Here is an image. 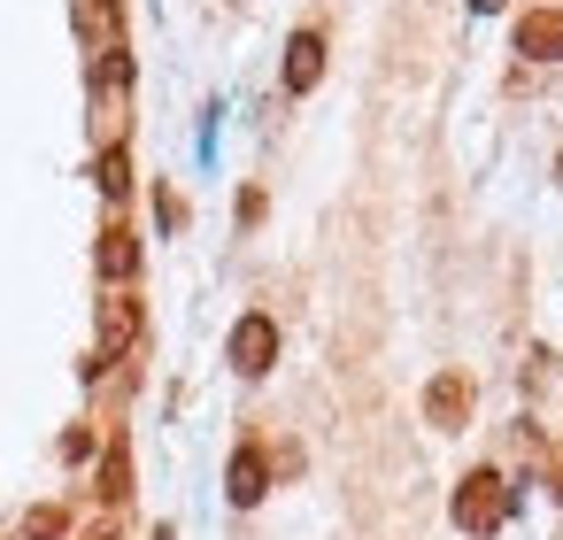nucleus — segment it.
<instances>
[{"label":"nucleus","mask_w":563,"mask_h":540,"mask_svg":"<svg viewBox=\"0 0 563 540\" xmlns=\"http://www.w3.org/2000/svg\"><path fill=\"white\" fill-rule=\"evenodd\" d=\"M509 509H517V494H509L501 471H471V478L455 486V525H463V532H501Z\"/></svg>","instance_id":"obj_1"},{"label":"nucleus","mask_w":563,"mask_h":540,"mask_svg":"<svg viewBox=\"0 0 563 540\" xmlns=\"http://www.w3.org/2000/svg\"><path fill=\"white\" fill-rule=\"evenodd\" d=\"M271 363H278V324H271V317H240V324H232V371L263 378Z\"/></svg>","instance_id":"obj_2"},{"label":"nucleus","mask_w":563,"mask_h":540,"mask_svg":"<svg viewBox=\"0 0 563 540\" xmlns=\"http://www.w3.org/2000/svg\"><path fill=\"white\" fill-rule=\"evenodd\" d=\"M132 332H140V309L132 301H101V348H93V363H86V378H101L124 348H132Z\"/></svg>","instance_id":"obj_3"},{"label":"nucleus","mask_w":563,"mask_h":540,"mask_svg":"<svg viewBox=\"0 0 563 540\" xmlns=\"http://www.w3.org/2000/svg\"><path fill=\"white\" fill-rule=\"evenodd\" d=\"M517 55L555 63V55H563V9H532V16H517Z\"/></svg>","instance_id":"obj_4"},{"label":"nucleus","mask_w":563,"mask_h":540,"mask_svg":"<svg viewBox=\"0 0 563 540\" xmlns=\"http://www.w3.org/2000/svg\"><path fill=\"white\" fill-rule=\"evenodd\" d=\"M424 417H432L440 432H455V425L471 417V386H463L455 371H448V378H432V386H424Z\"/></svg>","instance_id":"obj_5"},{"label":"nucleus","mask_w":563,"mask_h":540,"mask_svg":"<svg viewBox=\"0 0 563 540\" xmlns=\"http://www.w3.org/2000/svg\"><path fill=\"white\" fill-rule=\"evenodd\" d=\"M324 78V40L317 32H294V47H286V93H309Z\"/></svg>","instance_id":"obj_6"},{"label":"nucleus","mask_w":563,"mask_h":540,"mask_svg":"<svg viewBox=\"0 0 563 540\" xmlns=\"http://www.w3.org/2000/svg\"><path fill=\"white\" fill-rule=\"evenodd\" d=\"M263 486H271V463H263V448H240V455H232V478H224V494L247 509V502H263Z\"/></svg>","instance_id":"obj_7"},{"label":"nucleus","mask_w":563,"mask_h":540,"mask_svg":"<svg viewBox=\"0 0 563 540\" xmlns=\"http://www.w3.org/2000/svg\"><path fill=\"white\" fill-rule=\"evenodd\" d=\"M132 271H140V240H132L124 224H109V232H101V278H109V286H124Z\"/></svg>","instance_id":"obj_8"},{"label":"nucleus","mask_w":563,"mask_h":540,"mask_svg":"<svg viewBox=\"0 0 563 540\" xmlns=\"http://www.w3.org/2000/svg\"><path fill=\"white\" fill-rule=\"evenodd\" d=\"M93 178H101V194H109V201H124V194H132V155H124V147H109V155L93 163Z\"/></svg>","instance_id":"obj_9"},{"label":"nucleus","mask_w":563,"mask_h":540,"mask_svg":"<svg viewBox=\"0 0 563 540\" xmlns=\"http://www.w3.org/2000/svg\"><path fill=\"white\" fill-rule=\"evenodd\" d=\"M101 494H109V502H124V494H132V455H124V448H109V455H101Z\"/></svg>","instance_id":"obj_10"},{"label":"nucleus","mask_w":563,"mask_h":540,"mask_svg":"<svg viewBox=\"0 0 563 540\" xmlns=\"http://www.w3.org/2000/svg\"><path fill=\"white\" fill-rule=\"evenodd\" d=\"M63 525H70L63 509H32V517H24V540H63Z\"/></svg>","instance_id":"obj_11"},{"label":"nucleus","mask_w":563,"mask_h":540,"mask_svg":"<svg viewBox=\"0 0 563 540\" xmlns=\"http://www.w3.org/2000/svg\"><path fill=\"white\" fill-rule=\"evenodd\" d=\"M471 9H478V16H494V9H501V0H471Z\"/></svg>","instance_id":"obj_12"},{"label":"nucleus","mask_w":563,"mask_h":540,"mask_svg":"<svg viewBox=\"0 0 563 540\" xmlns=\"http://www.w3.org/2000/svg\"><path fill=\"white\" fill-rule=\"evenodd\" d=\"M555 178H563V163H555Z\"/></svg>","instance_id":"obj_13"}]
</instances>
